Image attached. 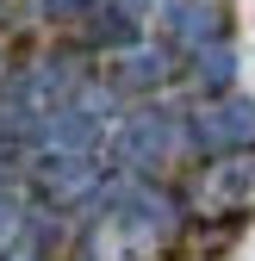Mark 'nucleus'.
I'll return each instance as SVG.
<instances>
[{
	"label": "nucleus",
	"mask_w": 255,
	"mask_h": 261,
	"mask_svg": "<svg viewBox=\"0 0 255 261\" xmlns=\"http://www.w3.org/2000/svg\"><path fill=\"white\" fill-rule=\"evenodd\" d=\"M193 75H199V87H231V75H237V50H231L224 38H206V44L193 50Z\"/></svg>",
	"instance_id": "nucleus-5"
},
{
	"label": "nucleus",
	"mask_w": 255,
	"mask_h": 261,
	"mask_svg": "<svg viewBox=\"0 0 255 261\" xmlns=\"http://www.w3.org/2000/svg\"><path fill=\"white\" fill-rule=\"evenodd\" d=\"M19 230H25V212H19L13 193L0 187V249H13V243H19Z\"/></svg>",
	"instance_id": "nucleus-8"
},
{
	"label": "nucleus",
	"mask_w": 255,
	"mask_h": 261,
	"mask_svg": "<svg viewBox=\"0 0 255 261\" xmlns=\"http://www.w3.org/2000/svg\"><path fill=\"white\" fill-rule=\"evenodd\" d=\"M7 261H50V255H44V249H31V243H13V255H7Z\"/></svg>",
	"instance_id": "nucleus-9"
},
{
	"label": "nucleus",
	"mask_w": 255,
	"mask_h": 261,
	"mask_svg": "<svg viewBox=\"0 0 255 261\" xmlns=\"http://www.w3.org/2000/svg\"><path fill=\"white\" fill-rule=\"evenodd\" d=\"M50 13H75V7H87V0H44Z\"/></svg>",
	"instance_id": "nucleus-10"
},
{
	"label": "nucleus",
	"mask_w": 255,
	"mask_h": 261,
	"mask_svg": "<svg viewBox=\"0 0 255 261\" xmlns=\"http://www.w3.org/2000/svg\"><path fill=\"white\" fill-rule=\"evenodd\" d=\"M162 19H168V31L181 44H206V38H218V19H212V7L206 0H162Z\"/></svg>",
	"instance_id": "nucleus-4"
},
{
	"label": "nucleus",
	"mask_w": 255,
	"mask_h": 261,
	"mask_svg": "<svg viewBox=\"0 0 255 261\" xmlns=\"http://www.w3.org/2000/svg\"><path fill=\"white\" fill-rule=\"evenodd\" d=\"M168 149H174V112H137V118H124L118 137H112V162L131 168V174L168 162Z\"/></svg>",
	"instance_id": "nucleus-2"
},
{
	"label": "nucleus",
	"mask_w": 255,
	"mask_h": 261,
	"mask_svg": "<svg viewBox=\"0 0 255 261\" xmlns=\"http://www.w3.org/2000/svg\"><path fill=\"white\" fill-rule=\"evenodd\" d=\"M193 143L206 155L255 149V100H212L206 112H193Z\"/></svg>",
	"instance_id": "nucleus-1"
},
{
	"label": "nucleus",
	"mask_w": 255,
	"mask_h": 261,
	"mask_svg": "<svg viewBox=\"0 0 255 261\" xmlns=\"http://www.w3.org/2000/svg\"><path fill=\"white\" fill-rule=\"evenodd\" d=\"M162 69H168V56H162V50H156V56L137 50L131 62H124V81H131V87H149V81H162Z\"/></svg>",
	"instance_id": "nucleus-7"
},
{
	"label": "nucleus",
	"mask_w": 255,
	"mask_h": 261,
	"mask_svg": "<svg viewBox=\"0 0 255 261\" xmlns=\"http://www.w3.org/2000/svg\"><path fill=\"white\" fill-rule=\"evenodd\" d=\"M38 180L56 205H75V199H93L100 193V168L87 162V149H50L38 162Z\"/></svg>",
	"instance_id": "nucleus-3"
},
{
	"label": "nucleus",
	"mask_w": 255,
	"mask_h": 261,
	"mask_svg": "<svg viewBox=\"0 0 255 261\" xmlns=\"http://www.w3.org/2000/svg\"><path fill=\"white\" fill-rule=\"evenodd\" d=\"M93 44L131 50V44H137V19H131V7H93Z\"/></svg>",
	"instance_id": "nucleus-6"
}]
</instances>
